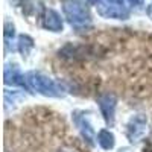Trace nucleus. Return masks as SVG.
I'll return each instance as SVG.
<instances>
[{
	"mask_svg": "<svg viewBox=\"0 0 152 152\" xmlns=\"http://www.w3.org/2000/svg\"><path fill=\"white\" fill-rule=\"evenodd\" d=\"M26 82H28L29 88H32V90L41 93L44 96H50V97L64 96V88H62V85L58 84L55 79L43 75V73H37V72L28 73L26 75Z\"/></svg>",
	"mask_w": 152,
	"mask_h": 152,
	"instance_id": "f257e3e1",
	"label": "nucleus"
},
{
	"mask_svg": "<svg viewBox=\"0 0 152 152\" xmlns=\"http://www.w3.org/2000/svg\"><path fill=\"white\" fill-rule=\"evenodd\" d=\"M62 11H64V15L69 20V23L73 26H84L91 20L90 11L81 0H64Z\"/></svg>",
	"mask_w": 152,
	"mask_h": 152,
	"instance_id": "f03ea898",
	"label": "nucleus"
},
{
	"mask_svg": "<svg viewBox=\"0 0 152 152\" xmlns=\"http://www.w3.org/2000/svg\"><path fill=\"white\" fill-rule=\"evenodd\" d=\"M97 11L105 18L126 20L129 17V9L125 6L123 0H105L102 5H99Z\"/></svg>",
	"mask_w": 152,
	"mask_h": 152,
	"instance_id": "7ed1b4c3",
	"label": "nucleus"
},
{
	"mask_svg": "<svg viewBox=\"0 0 152 152\" xmlns=\"http://www.w3.org/2000/svg\"><path fill=\"white\" fill-rule=\"evenodd\" d=\"M148 134V117L145 114H135L126 123V135L129 142L137 143L145 138Z\"/></svg>",
	"mask_w": 152,
	"mask_h": 152,
	"instance_id": "20e7f679",
	"label": "nucleus"
},
{
	"mask_svg": "<svg viewBox=\"0 0 152 152\" xmlns=\"http://www.w3.org/2000/svg\"><path fill=\"white\" fill-rule=\"evenodd\" d=\"M97 104L100 108V113L105 119V122L108 125L114 123V111H116V105H117V99L114 94L111 93H105V94H100L97 97Z\"/></svg>",
	"mask_w": 152,
	"mask_h": 152,
	"instance_id": "39448f33",
	"label": "nucleus"
},
{
	"mask_svg": "<svg viewBox=\"0 0 152 152\" xmlns=\"http://www.w3.org/2000/svg\"><path fill=\"white\" fill-rule=\"evenodd\" d=\"M62 26H64L62 24V18L56 11H53V9L44 11V15H43V28L44 29L52 31V32H61Z\"/></svg>",
	"mask_w": 152,
	"mask_h": 152,
	"instance_id": "423d86ee",
	"label": "nucleus"
},
{
	"mask_svg": "<svg viewBox=\"0 0 152 152\" xmlns=\"http://www.w3.org/2000/svg\"><path fill=\"white\" fill-rule=\"evenodd\" d=\"M26 78L21 75L17 66H6L5 69V84L11 85H24Z\"/></svg>",
	"mask_w": 152,
	"mask_h": 152,
	"instance_id": "0eeeda50",
	"label": "nucleus"
},
{
	"mask_svg": "<svg viewBox=\"0 0 152 152\" xmlns=\"http://www.w3.org/2000/svg\"><path fill=\"white\" fill-rule=\"evenodd\" d=\"M76 125H78V128L82 134V137L87 140L88 145H93L94 143V131L91 128L90 122L87 120L85 116H81V117H76Z\"/></svg>",
	"mask_w": 152,
	"mask_h": 152,
	"instance_id": "6e6552de",
	"label": "nucleus"
},
{
	"mask_svg": "<svg viewBox=\"0 0 152 152\" xmlns=\"http://www.w3.org/2000/svg\"><path fill=\"white\" fill-rule=\"evenodd\" d=\"M97 143L102 146L105 151H108V149L114 148L116 140H114V135H113V132L110 129H100L99 134H97Z\"/></svg>",
	"mask_w": 152,
	"mask_h": 152,
	"instance_id": "1a4fd4ad",
	"label": "nucleus"
},
{
	"mask_svg": "<svg viewBox=\"0 0 152 152\" xmlns=\"http://www.w3.org/2000/svg\"><path fill=\"white\" fill-rule=\"evenodd\" d=\"M18 50L23 56H28L31 53V50L34 49V40L29 35H20L18 37Z\"/></svg>",
	"mask_w": 152,
	"mask_h": 152,
	"instance_id": "9d476101",
	"label": "nucleus"
},
{
	"mask_svg": "<svg viewBox=\"0 0 152 152\" xmlns=\"http://www.w3.org/2000/svg\"><path fill=\"white\" fill-rule=\"evenodd\" d=\"M41 9V0H23V11L26 14H38Z\"/></svg>",
	"mask_w": 152,
	"mask_h": 152,
	"instance_id": "9b49d317",
	"label": "nucleus"
},
{
	"mask_svg": "<svg viewBox=\"0 0 152 152\" xmlns=\"http://www.w3.org/2000/svg\"><path fill=\"white\" fill-rule=\"evenodd\" d=\"M14 37V24H11V23H5V40L9 41V38Z\"/></svg>",
	"mask_w": 152,
	"mask_h": 152,
	"instance_id": "f8f14e48",
	"label": "nucleus"
},
{
	"mask_svg": "<svg viewBox=\"0 0 152 152\" xmlns=\"http://www.w3.org/2000/svg\"><path fill=\"white\" fill-rule=\"evenodd\" d=\"M148 146L145 148V152H152V135L148 138V143H146Z\"/></svg>",
	"mask_w": 152,
	"mask_h": 152,
	"instance_id": "ddd939ff",
	"label": "nucleus"
},
{
	"mask_svg": "<svg viewBox=\"0 0 152 152\" xmlns=\"http://www.w3.org/2000/svg\"><path fill=\"white\" fill-rule=\"evenodd\" d=\"M58 152H78L76 149H73V148H69V146H66V148H61Z\"/></svg>",
	"mask_w": 152,
	"mask_h": 152,
	"instance_id": "4468645a",
	"label": "nucleus"
},
{
	"mask_svg": "<svg viewBox=\"0 0 152 152\" xmlns=\"http://www.w3.org/2000/svg\"><path fill=\"white\" fill-rule=\"evenodd\" d=\"M128 2L132 5V6H140L143 3V0H128Z\"/></svg>",
	"mask_w": 152,
	"mask_h": 152,
	"instance_id": "2eb2a0df",
	"label": "nucleus"
},
{
	"mask_svg": "<svg viewBox=\"0 0 152 152\" xmlns=\"http://www.w3.org/2000/svg\"><path fill=\"white\" fill-rule=\"evenodd\" d=\"M100 2H102V0H88V3H90V5H99Z\"/></svg>",
	"mask_w": 152,
	"mask_h": 152,
	"instance_id": "dca6fc26",
	"label": "nucleus"
},
{
	"mask_svg": "<svg viewBox=\"0 0 152 152\" xmlns=\"http://www.w3.org/2000/svg\"><path fill=\"white\" fill-rule=\"evenodd\" d=\"M119 152H132V151H131L129 148H122V149H120Z\"/></svg>",
	"mask_w": 152,
	"mask_h": 152,
	"instance_id": "f3484780",
	"label": "nucleus"
},
{
	"mask_svg": "<svg viewBox=\"0 0 152 152\" xmlns=\"http://www.w3.org/2000/svg\"><path fill=\"white\" fill-rule=\"evenodd\" d=\"M148 14H149V15H151V18H152V5H151V6H149V9H148Z\"/></svg>",
	"mask_w": 152,
	"mask_h": 152,
	"instance_id": "a211bd4d",
	"label": "nucleus"
}]
</instances>
